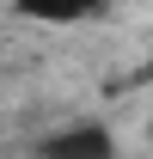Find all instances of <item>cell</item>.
Returning a JSON list of instances; mask_svg holds the SVG:
<instances>
[{
    "label": "cell",
    "instance_id": "1",
    "mask_svg": "<svg viewBox=\"0 0 153 159\" xmlns=\"http://www.w3.org/2000/svg\"><path fill=\"white\" fill-rule=\"evenodd\" d=\"M43 159H116V141L110 129H98V122H80V129H61L37 147Z\"/></svg>",
    "mask_w": 153,
    "mask_h": 159
},
{
    "label": "cell",
    "instance_id": "2",
    "mask_svg": "<svg viewBox=\"0 0 153 159\" xmlns=\"http://www.w3.org/2000/svg\"><path fill=\"white\" fill-rule=\"evenodd\" d=\"M104 0H19V12L25 19H43V25H74L86 19V12H98Z\"/></svg>",
    "mask_w": 153,
    "mask_h": 159
}]
</instances>
